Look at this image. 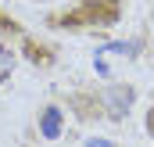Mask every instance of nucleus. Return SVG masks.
I'll list each match as a JSON object with an SVG mask.
<instances>
[{"label":"nucleus","mask_w":154,"mask_h":147,"mask_svg":"<svg viewBox=\"0 0 154 147\" xmlns=\"http://www.w3.org/2000/svg\"><path fill=\"white\" fill-rule=\"evenodd\" d=\"M108 50H111V54H136L140 47H136V43H108Z\"/></svg>","instance_id":"3"},{"label":"nucleus","mask_w":154,"mask_h":147,"mask_svg":"<svg viewBox=\"0 0 154 147\" xmlns=\"http://www.w3.org/2000/svg\"><path fill=\"white\" fill-rule=\"evenodd\" d=\"M11 68H14V58H11L7 50H0V79H4V75H11Z\"/></svg>","instance_id":"4"},{"label":"nucleus","mask_w":154,"mask_h":147,"mask_svg":"<svg viewBox=\"0 0 154 147\" xmlns=\"http://www.w3.org/2000/svg\"><path fill=\"white\" fill-rule=\"evenodd\" d=\"M133 104V86H108V108L115 118H125Z\"/></svg>","instance_id":"1"},{"label":"nucleus","mask_w":154,"mask_h":147,"mask_svg":"<svg viewBox=\"0 0 154 147\" xmlns=\"http://www.w3.org/2000/svg\"><path fill=\"white\" fill-rule=\"evenodd\" d=\"M39 133H43L47 140H57V136H61V111L57 108H47L39 115Z\"/></svg>","instance_id":"2"},{"label":"nucleus","mask_w":154,"mask_h":147,"mask_svg":"<svg viewBox=\"0 0 154 147\" xmlns=\"http://www.w3.org/2000/svg\"><path fill=\"white\" fill-rule=\"evenodd\" d=\"M86 147H111V144H108V140H100V136H93V140H90Z\"/></svg>","instance_id":"5"}]
</instances>
